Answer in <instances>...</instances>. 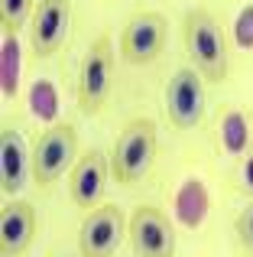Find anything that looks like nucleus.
Listing matches in <instances>:
<instances>
[{"mask_svg":"<svg viewBox=\"0 0 253 257\" xmlns=\"http://www.w3.org/2000/svg\"><path fill=\"white\" fill-rule=\"evenodd\" d=\"M30 101H32L36 117H42V120H52V117H56V88H52L49 82H36V85H32Z\"/></svg>","mask_w":253,"mask_h":257,"instance_id":"nucleus-16","label":"nucleus"},{"mask_svg":"<svg viewBox=\"0 0 253 257\" xmlns=\"http://www.w3.org/2000/svg\"><path fill=\"white\" fill-rule=\"evenodd\" d=\"M110 85H114V49H110V36H98L84 52L78 72V107L84 114H98L110 94Z\"/></svg>","mask_w":253,"mask_h":257,"instance_id":"nucleus-4","label":"nucleus"},{"mask_svg":"<svg viewBox=\"0 0 253 257\" xmlns=\"http://www.w3.org/2000/svg\"><path fill=\"white\" fill-rule=\"evenodd\" d=\"M36 238V212L30 202H10L4 205L0 215V251L10 254H26Z\"/></svg>","mask_w":253,"mask_h":257,"instance_id":"nucleus-11","label":"nucleus"},{"mask_svg":"<svg viewBox=\"0 0 253 257\" xmlns=\"http://www.w3.org/2000/svg\"><path fill=\"white\" fill-rule=\"evenodd\" d=\"M72 23V0H39L30 23V46L39 59L52 56L68 36Z\"/></svg>","mask_w":253,"mask_h":257,"instance_id":"nucleus-9","label":"nucleus"},{"mask_svg":"<svg viewBox=\"0 0 253 257\" xmlns=\"http://www.w3.org/2000/svg\"><path fill=\"white\" fill-rule=\"evenodd\" d=\"M78 153V134L72 124H52L49 131H42L32 144L30 153V170H32V182L49 186L58 176L72 166Z\"/></svg>","mask_w":253,"mask_h":257,"instance_id":"nucleus-3","label":"nucleus"},{"mask_svg":"<svg viewBox=\"0 0 253 257\" xmlns=\"http://www.w3.org/2000/svg\"><path fill=\"white\" fill-rule=\"evenodd\" d=\"M234 36H237V46H244V49L253 46V7H244V13L237 17Z\"/></svg>","mask_w":253,"mask_h":257,"instance_id":"nucleus-18","label":"nucleus"},{"mask_svg":"<svg viewBox=\"0 0 253 257\" xmlns=\"http://www.w3.org/2000/svg\"><path fill=\"white\" fill-rule=\"evenodd\" d=\"M156 124L150 117H133L124 124V131L114 140V153H110V173L117 182L133 186L140 182L156 163Z\"/></svg>","mask_w":253,"mask_h":257,"instance_id":"nucleus-1","label":"nucleus"},{"mask_svg":"<svg viewBox=\"0 0 253 257\" xmlns=\"http://www.w3.org/2000/svg\"><path fill=\"white\" fill-rule=\"evenodd\" d=\"M185 52L202 78L221 82L228 72V46H224L221 26L208 10H192L185 17Z\"/></svg>","mask_w":253,"mask_h":257,"instance_id":"nucleus-2","label":"nucleus"},{"mask_svg":"<svg viewBox=\"0 0 253 257\" xmlns=\"http://www.w3.org/2000/svg\"><path fill=\"white\" fill-rule=\"evenodd\" d=\"M26 163H30V153H26L23 134L6 124L0 131V189L6 195L26 182Z\"/></svg>","mask_w":253,"mask_h":257,"instance_id":"nucleus-12","label":"nucleus"},{"mask_svg":"<svg viewBox=\"0 0 253 257\" xmlns=\"http://www.w3.org/2000/svg\"><path fill=\"white\" fill-rule=\"evenodd\" d=\"M126 238H130L133 254L140 257H166L172 251V221L166 218L159 208L152 205H140L130 215V225H126Z\"/></svg>","mask_w":253,"mask_h":257,"instance_id":"nucleus-7","label":"nucleus"},{"mask_svg":"<svg viewBox=\"0 0 253 257\" xmlns=\"http://www.w3.org/2000/svg\"><path fill=\"white\" fill-rule=\"evenodd\" d=\"M20 85V43L13 30H4V46H0V88L6 98L16 94Z\"/></svg>","mask_w":253,"mask_h":257,"instance_id":"nucleus-15","label":"nucleus"},{"mask_svg":"<svg viewBox=\"0 0 253 257\" xmlns=\"http://www.w3.org/2000/svg\"><path fill=\"white\" fill-rule=\"evenodd\" d=\"M30 7H32V0H0V20H4V30H16V26H23Z\"/></svg>","mask_w":253,"mask_h":257,"instance_id":"nucleus-17","label":"nucleus"},{"mask_svg":"<svg viewBox=\"0 0 253 257\" xmlns=\"http://www.w3.org/2000/svg\"><path fill=\"white\" fill-rule=\"evenodd\" d=\"M108 157L101 150H88L72 170V182H68V195L78 208H94L104 195L108 186Z\"/></svg>","mask_w":253,"mask_h":257,"instance_id":"nucleus-10","label":"nucleus"},{"mask_svg":"<svg viewBox=\"0 0 253 257\" xmlns=\"http://www.w3.org/2000/svg\"><path fill=\"white\" fill-rule=\"evenodd\" d=\"M218 140H221V150L230 157H244L250 147V120L244 117V111L230 107L221 114L218 120Z\"/></svg>","mask_w":253,"mask_h":257,"instance_id":"nucleus-14","label":"nucleus"},{"mask_svg":"<svg viewBox=\"0 0 253 257\" xmlns=\"http://www.w3.org/2000/svg\"><path fill=\"white\" fill-rule=\"evenodd\" d=\"M124 241V212L117 205L88 208L78 231V247L84 257H108Z\"/></svg>","mask_w":253,"mask_h":257,"instance_id":"nucleus-8","label":"nucleus"},{"mask_svg":"<svg viewBox=\"0 0 253 257\" xmlns=\"http://www.w3.org/2000/svg\"><path fill=\"white\" fill-rule=\"evenodd\" d=\"M176 215L185 228H198L208 215V189L202 179H185V186L176 195Z\"/></svg>","mask_w":253,"mask_h":257,"instance_id":"nucleus-13","label":"nucleus"},{"mask_svg":"<svg viewBox=\"0 0 253 257\" xmlns=\"http://www.w3.org/2000/svg\"><path fill=\"white\" fill-rule=\"evenodd\" d=\"M166 36H169V23H166L162 13H136L130 17V23L124 26V36H120V52L130 65H146L162 52Z\"/></svg>","mask_w":253,"mask_h":257,"instance_id":"nucleus-6","label":"nucleus"},{"mask_svg":"<svg viewBox=\"0 0 253 257\" xmlns=\"http://www.w3.org/2000/svg\"><path fill=\"white\" fill-rule=\"evenodd\" d=\"M237 179H240V189H244V192L253 195V150H250V147H247V157H244V163H240Z\"/></svg>","mask_w":253,"mask_h":257,"instance_id":"nucleus-20","label":"nucleus"},{"mask_svg":"<svg viewBox=\"0 0 253 257\" xmlns=\"http://www.w3.org/2000/svg\"><path fill=\"white\" fill-rule=\"evenodd\" d=\"M166 114L176 131H192L204 117V85L198 69H178L166 85Z\"/></svg>","mask_w":253,"mask_h":257,"instance_id":"nucleus-5","label":"nucleus"},{"mask_svg":"<svg viewBox=\"0 0 253 257\" xmlns=\"http://www.w3.org/2000/svg\"><path fill=\"white\" fill-rule=\"evenodd\" d=\"M237 238H240V244L253 251V202L240 212V218H237Z\"/></svg>","mask_w":253,"mask_h":257,"instance_id":"nucleus-19","label":"nucleus"}]
</instances>
